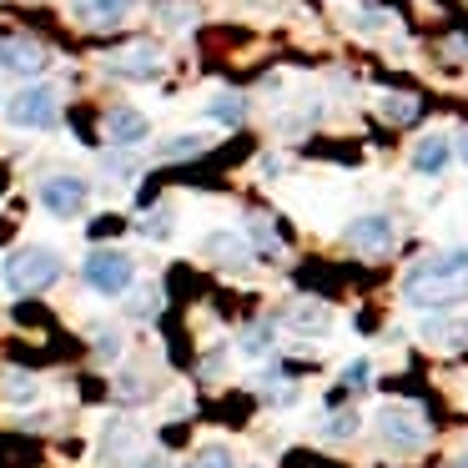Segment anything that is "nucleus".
<instances>
[{
    "label": "nucleus",
    "mask_w": 468,
    "mask_h": 468,
    "mask_svg": "<svg viewBox=\"0 0 468 468\" xmlns=\"http://www.w3.org/2000/svg\"><path fill=\"white\" fill-rule=\"evenodd\" d=\"M142 468H166V458H162V453H152V458H146Z\"/></svg>",
    "instance_id": "c756f323"
},
{
    "label": "nucleus",
    "mask_w": 468,
    "mask_h": 468,
    "mask_svg": "<svg viewBox=\"0 0 468 468\" xmlns=\"http://www.w3.org/2000/svg\"><path fill=\"white\" fill-rule=\"evenodd\" d=\"M86 202H91V186L81 176H46L41 182V207L51 217H81Z\"/></svg>",
    "instance_id": "0eeeda50"
},
{
    "label": "nucleus",
    "mask_w": 468,
    "mask_h": 468,
    "mask_svg": "<svg viewBox=\"0 0 468 468\" xmlns=\"http://www.w3.org/2000/svg\"><path fill=\"white\" fill-rule=\"evenodd\" d=\"M252 247H257V252H267V257H282V242H277L272 222H262V217H252Z\"/></svg>",
    "instance_id": "aec40b11"
},
{
    "label": "nucleus",
    "mask_w": 468,
    "mask_h": 468,
    "mask_svg": "<svg viewBox=\"0 0 468 468\" xmlns=\"http://www.w3.org/2000/svg\"><path fill=\"white\" fill-rule=\"evenodd\" d=\"M363 383H367V357H353L343 367V388H363Z\"/></svg>",
    "instance_id": "cd10ccee"
},
{
    "label": "nucleus",
    "mask_w": 468,
    "mask_h": 468,
    "mask_svg": "<svg viewBox=\"0 0 468 468\" xmlns=\"http://www.w3.org/2000/svg\"><path fill=\"white\" fill-rule=\"evenodd\" d=\"M207 116H212V122H222V126H242L247 101H242V96H217V101L207 106Z\"/></svg>",
    "instance_id": "f3484780"
},
{
    "label": "nucleus",
    "mask_w": 468,
    "mask_h": 468,
    "mask_svg": "<svg viewBox=\"0 0 468 468\" xmlns=\"http://www.w3.org/2000/svg\"><path fill=\"white\" fill-rule=\"evenodd\" d=\"M343 242L353 247V252H388V247L398 242V227H393V217L367 212V217H353V222L343 227Z\"/></svg>",
    "instance_id": "423d86ee"
},
{
    "label": "nucleus",
    "mask_w": 468,
    "mask_h": 468,
    "mask_svg": "<svg viewBox=\"0 0 468 468\" xmlns=\"http://www.w3.org/2000/svg\"><path fill=\"white\" fill-rule=\"evenodd\" d=\"M106 71L126 76V81H152V76H162V51H156V46H132V51L112 56Z\"/></svg>",
    "instance_id": "1a4fd4ad"
},
{
    "label": "nucleus",
    "mask_w": 468,
    "mask_h": 468,
    "mask_svg": "<svg viewBox=\"0 0 468 468\" xmlns=\"http://www.w3.org/2000/svg\"><path fill=\"white\" fill-rule=\"evenodd\" d=\"M5 122L11 126H26V132H51L61 122V96L56 86H26L5 101Z\"/></svg>",
    "instance_id": "7ed1b4c3"
},
{
    "label": "nucleus",
    "mask_w": 468,
    "mask_h": 468,
    "mask_svg": "<svg viewBox=\"0 0 468 468\" xmlns=\"http://www.w3.org/2000/svg\"><path fill=\"white\" fill-rule=\"evenodd\" d=\"M423 337H428L433 347L468 343V317H443V313H428V317H423Z\"/></svg>",
    "instance_id": "f8f14e48"
},
{
    "label": "nucleus",
    "mask_w": 468,
    "mask_h": 468,
    "mask_svg": "<svg viewBox=\"0 0 468 468\" xmlns=\"http://www.w3.org/2000/svg\"><path fill=\"white\" fill-rule=\"evenodd\" d=\"M383 116H388V122H413V116H418V101H413V96H383Z\"/></svg>",
    "instance_id": "412c9836"
},
{
    "label": "nucleus",
    "mask_w": 468,
    "mask_h": 468,
    "mask_svg": "<svg viewBox=\"0 0 468 468\" xmlns=\"http://www.w3.org/2000/svg\"><path fill=\"white\" fill-rule=\"evenodd\" d=\"M61 277V257L51 247H21V252L5 257V287L11 292H46V287Z\"/></svg>",
    "instance_id": "f03ea898"
},
{
    "label": "nucleus",
    "mask_w": 468,
    "mask_h": 468,
    "mask_svg": "<svg viewBox=\"0 0 468 468\" xmlns=\"http://www.w3.org/2000/svg\"><path fill=\"white\" fill-rule=\"evenodd\" d=\"M287 323L297 327V333H327V327H333V313H327L323 303H297L292 313H287Z\"/></svg>",
    "instance_id": "2eb2a0df"
},
{
    "label": "nucleus",
    "mask_w": 468,
    "mask_h": 468,
    "mask_svg": "<svg viewBox=\"0 0 468 468\" xmlns=\"http://www.w3.org/2000/svg\"><path fill=\"white\" fill-rule=\"evenodd\" d=\"M378 433H383V443L393 448V453H418V448L428 443L423 418H418V408H408V403H388L383 413H378Z\"/></svg>",
    "instance_id": "39448f33"
},
{
    "label": "nucleus",
    "mask_w": 468,
    "mask_h": 468,
    "mask_svg": "<svg viewBox=\"0 0 468 468\" xmlns=\"http://www.w3.org/2000/svg\"><path fill=\"white\" fill-rule=\"evenodd\" d=\"M207 252H212L217 262H232V267L247 262V242H242V237H227V232H212V237H207Z\"/></svg>",
    "instance_id": "dca6fc26"
},
{
    "label": "nucleus",
    "mask_w": 468,
    "mask_h": 468,
    "mask_svg": "<svg viewBox=\"0 0 468 468\" xmlns=\"http://www.w3.org/2000/svg\"><path fill=\"white\" fill-rule=\"evenodd\" d=\"M46 46L26 41V36H5L0 41V71H11V76H41L46 71Z\"/></svg>",
    "instance_id": "6e6552de"
},
{
    "label": "nucleus",
    "mask_w": 468,
    "mask_h": 468,
    "mask_svg": "<svg viewBox=\"0 0 468 468\" xmlns=\"http://www.w3.org/2000/svg\"><path fill=\"white\" fill-rule=\"evenodd\" d=\"M5 398H11V403H36V398H41V383H36L31 373H5Z\"/></svg>",
    "instance_id": "a211bd4d"
},
{
    "label": "nucleus",
    "mask_w": 468,
    "mask_h": 468,
    "mask_svg": "<svg viewBox=\"0 0 468 468\" xmlns=\"http://www.w3.org/2000/svg\"><path fill=\"white\" fill-rule=\"evenodd\" d=\"M81 277H86V287H91V292L116 297V292H126V287L136 282V267H132V257L116 252V247H96V252L86 257Z\"/></svg>",
    "instance_id": "20e7f679"
},
{
    "label": "nucleus",
    "mask_w": 468,
    "mask_h": 468,
    "mask_svg": "<svg viewBox=\"0 0 468 468\" xmlns=\"http://www.w3.org/2000/svg\"><path fill=\"white\" fill-rule=\"evenodd\" d=\"M242 353L247 357H267V353H272V327H252V333L242 337Z\"/></svg>",
    "instance_id": "b1692460"
},
{
    "label": "nucleus",
    "mask_w": 468,
    "mask_h": 468,
    "mask_svg": "<svg viewBox=\"0 0 468 468\" xmlns=\"http://www.w3.org/2000/svg\"><path fill=\"white\" fill-rule=\"evenodd\" d=\"M353 433H357V413H353V408H347V413H333L323 423V443H347Z\"/></svg>",
    "instance_id": "6ab92c4d"
},
{
    "label": "nucleus",
    "mask_w": 468,
    "mask_h": 468,
    "mask_svg": "<svg viewBox=\"0 0 468 468\" xmlns=\"http://www.w3.org/2000/svg\"><path fill=\"white\" fill-rule=\"evenodd\" d=\"M146 116L142 112H132V106H116L112 116H106V136H112L116 146H136V142H146Z\"/></svg>",
    "instance_id": "9b49d317"
},
{
    "label": "nucleus",
    "mask_w": 468,
    "mask_h": 468,
    "mask_svg": "<svg viewBox=\"0 0 468 468\" xmlns=\"http://www.w3.org/2000/svg\"><path fill=\"white\" fill-rule=\"evenodd\" d=\"M156 303H162V292H156V287H146V292L132 303V313H136V317H152V313H156Z\"/></svg>",
    "instance_id": "c85d7f7f"
},
{
    "label": "nucleus",
    "mask_w": 468,
    "mask_h": 468,
    "mask_svg": "<svg viewBox=\"0 0 468 468\" xmlns=\"http://www.w3.org/2000/svg\"><path fill=\"white\" fill-rule=\"evenodd\" d=\"M453 468H468V453H458V458H453Z\"/></svg>",
    "instance_id": "2f4dec72"
},
{
    "label": "nucleus",
    "mask_w": 468,
    "mask_h": 468,
    "mask_svg": "<svg viewBox=\"0 0 468 468\" xmlns=\"http://www.w3.org/2000/svg\"><path fill=\"white\" fill-rule=\"evenodd\" d=\"M413 166L423 176H438L448 166V136H423V142L413 146Z\"/></svg>",
    "instance_id": "4468645a"
},
{
    "label": "nucleus",
    "mask_w": 468,
    "mask_h": 468,
    "mask_svg": "<svg viewBox=\"0 0 468 468\" xmlns=\"http://www.w3.org/2000/svg\"><path fill=\"white\" fill-rule=\"evenodd\" d=\"M192 468H232V453H227L222 443H212V448H202V453H197Z\"/></svg>",
    "instance_id": "bb28decb"
},
{
    "label": "nucleus",
    "mask_w": 468,
    "mask_h": 468,
    "mask_svg": "<svg viewBox=\"0 0 468 468\" xmlns=\"http://www.w3.org/2000/svg\"><path fill=\"white\" fill-rule=\"evenodd\" d=\"M403 297L423 313H448L458 297H468V252H433L403 272Z\"/></svg>",
    "instance_id": "f257e3e1"
},
{
    "label": "nucleus",
    "mask_w": 468,
    "mask_h": 468,
    "mask_svg": "<svg viewBox=\"0 0 468 468\" xmlns=\"http://www.w3.org/2000/svg\"><path fill=\"white\" fill-rule=\"evenodd\" d=\"M156 16H162L166 26H186L197 11H192V0H156Z\"/></svg>",
    "instance_id": "4be33fe9"
},
{
    "label": "nucleus",
    "mask_w": 468,
    "mask_h": 468,
    "mask_svg": "<svg viewBox=\"0 0 468 468\" xmlns=\"http://www.w3.org/2000/svg\"><path fill=\"white\" fill-rule=\"evenodd\" d=\"M202 146H207V136H172V142H166L162 146V156H166V162H176V156H197V152H202Z\"/></svg>",
    "instance_id": "5701e85b"
},
{
    "label": "nucleus",
    "mask_w": 468,
    "mask_h": 468,
    "mask_svg": "<svg viewBox=\"0 0 468 468\" xmlns=\"http://www.w3.org/2000/svg\"><path fill=\"white\" fill-rule=\"evenodd\" d=\"M458 156H463V166H468V132H463V142H458Z\"/></svg>",
    "instance_id": "7c9ffc66"
},
{
    "label": "nucleus",
    "mask_w": 468,
    "mask_h": 468,
    "mask_svg": "<svg viewBox=\"0 0 468 468\" xmlns=\"http://www.w3.org/2000/svg\"><path fill=\"white\" fill-rule=\"evenodd\" d=\"M132 448H136V428L106 423V433H101V468H126V463H132Z\"/></svg>",
    "instance_id": "9d476101"
},
{
    "label": "nucleus",
    "mask_w": 468,
    "mask_h": 468,
    "mask_svg": "<svg viewBox=\"0 0 468 468\" xmlns=\"http://www.w3.org/2000/svg\"><path fill=\"white\" fill-rule=\"evenodd\" d=\"M142 237H152V242H166L172 237V212H152L142 222Z\"/></svg>",
    "instance_id": "393cba45"
},
{
    "label": "nucleus",
    "mask_w": 468,
    "mask_h": 468,
    "mask_svg": "<svg viewBox=\"0 0 468 468\" xmlns=\"http://www.w3.org/2000/svg\"><path fill=\"white\" fill-rule=\"evenodd\" d=\"M96 357H101V363H116V357H122V333H112V327L96 333Z\"/></svg>",
    "instance_id": "a878e982"
},
{
    "label": "nucleus",
    "mask_w": 468,
    "mask_h": 468,
    "mask_svg": "<svg viewBox=\"0 0 468 468\" xmlns=\"http://www.w3.org/2000/svg\"><path fill=\"white\" fill-rule=\"evenodd\" d=\"M71 11L81 16L86 26H116L132 11V0H71Z\"/></svg>",
    "instance_id": "ddd939ff"
}]
</instances>
